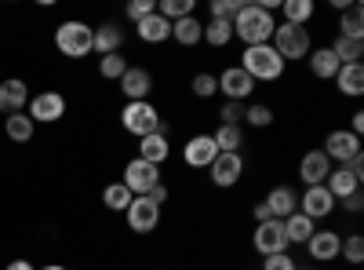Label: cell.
Segmentation results:
<instances>
[{"instance_id":"obj_1","label":"cell","mask_w":364,"mask_h":270,"mask_svg":"<svg viewBox=\"0 0 364 270\" xmlns=\"http://www.w3.org/2000/svg\"><path fill=\"white\" fill-rule=\"evenodd\" d=\"M273 29H277V19L273 11L259 8V4H245L233 19V37L245 41V48H255V44H269Z\"/></svg>"},{"instance_id":"obj_2","label":"cell","mask_w":364,"mask_h":270,"mask_svg":"<svg viewBox=\"0 0 364 270\" xmlns=\"http://www.w3.org/2000/svg\"><path fill=\"white\" fill-rule=\"evenodd\" d=\"M240 70L252 81H277L284 73V58L269 44H255V48H245V55H240Z\"/></svg>"},{"instance_id":"obj_3","label":"cell","mask_w":364,"mask_h":270,"mask_svg":"<svg viewBox=\"0 0 364 270\" xmlns=\"http://www.w3.org/2000/svg\"><path fill=\"white\" fill-rule=\"evenodd\" d=\"M310 29L306 26H291V22H277V29H273L269 37V48L277 51L284 63H291V58H306L310 55Z\"/></svg>"},{"instance_id":"obj_4","label":"cell","mask_w":364,"mask_h":270,"mask_svg":"<svg viewBox=\"0 0 364 270\" xmlns=\"http://www.w3.org/2000/svg\"><path fill=\"white\" fill-rule=\"evenodd\" d=\"M120 125H124V132L132 135H154V132H164V117L154 103H124V110H120Z\"/></svg>"},{"instance_id":"obj_5","label":"cell","mask_w":364,"mask_h":270,"mask_svg":"<svg viewBox=\"0 0 364 270\" xmlns=\"http://www.w3.org/2000/svg\"><path fill=\"white\" fill-rule=\"evenodd\" d=\"M91 37H95V26L70 19V22H63L55 29V48L63 55H70V58H84L91 51Z\"/></svg>"},{"instance_id":"obj_6","label":"cell","mask_w":364,"mask_h":270,"mask_svg":"<svg viewBox=\"0 0 364 270\" xmlns=\"http://www.w3.org/2000/svg\"><path fill=\"white\" fill-rule=\"evenodd\" d=\"M128 190H132V197H142V194H149L157 183H161V168L157 165H149V161H128L124 165V179H120Z\"/></svg>"},{"instance_id":"obj_7","label":"cell","mask_w":364,"mask_h":270,"mask_svg":"<svg viewBox=\"0 0 364 270\" xmlns=\"http://www.w3.org/2000/svg\"><path fill=\"white\" fill-rule=\"evenodd\" d=\"M26 113H29V121H33V125H55V121H63V117H66V99L58 92H41V95L29 99Z\"/></svg>"},{"instance_id":"obj_8","label":"cell","mask_w":364,"mask_h":270,"mask_svg":"<svg viewBox=\"0 0 364 270\" xmlns=\"http://www.w3.org/2000/svg\"><path fill=\"white\" fill-rule=\"evenodd\" d=\"M124 219L135 234H149V230H157L161 223V204H154L146 194L142 197H132V204L124 208Z\"/></svg>"},{"instance_id":"obj_9","label":"cell","mask_w":364,"mask_h":270,"mask_svg":"<svg viewBox=\"0 0 364 270\" xmlns=\"http://www.w3.org/2000/svg\"><path fill=\"white\" fill-rule=\"evenodd\" d=\"M252 245L259 256H277V252H288V237H284V227L281 219H266V223H255V237Z\"/></svg>"},{"instance_id":"obj_10","label":"cell","mask_w":364,"mask_h":270,"mask_svg":"<svg viewBox=\"0 0 364 270\" xmlns=\"http://www.w3.org/2000/svg\"><path fill=\"white\" fill-rule=\"evenodd\" d=\"M215 81H219V92L226 95V103H245V99L255 92V81L240 70V66H226Z\"/></svg>"},{"instance_id":"obj_11","label":"cell","mask_w":364,"mask_h":270,"mask_svg":"<svg viewBox=\"0 0 364 270\" xmlns=\"http://www.w3.org/2000/svg\"><path fill=\"white\" fill-rule=\"evenodd\" d=\"M299 212L306 219H328L331 212H336V197L328 194V187H306V194L299 197Z\"/></svg>"},{"instance_id":"obj_12","label":"cell","mask_w":364,"mask_h":270,"mask_svg":"<svg viewBox=\"0 0 364 270\" xmlns=\"http://www.w3.org/2000/svg\"><path fill=\"white\" fill-rule=\"evenodd\" d=\"M208 172H211V183L215 187H237L240 175H245V157L240 154H219L208 165Z\"/></svg>"},{"instance_id":"obj_13","label":"cell","mask_w":364,"mask_h":270,"mask_svg":"<svg viewBox=\"0 0 364 270\" xmlns=\"http://www.w3.org/2000/svg\"><path fill=\"white\" fill-rule=\"evenodd\" d=\"M120 92L128 95V103H146L149 92H154V73L142 66H128L124 77H120Z\"/></svg>"},{"instance_id":"obj_14","label":"cell","mask_w":364,"mask_h":270,"mask_svg":"<svg viewBox=\"0 0 364 270\" xmlns=\"http://www.w3.org/2000/svg\"><path fill=\"white\" fill-rule=\"evenodd\" d=\"M357 154H360V139H357L353 132H346V128L331 132V135L324 139V157H328V161L346 165V161H350V157H357Z\"/></svg>"},{"instance_id":"obj_15","label":"cell","mask_w":364,"mask_h":270,"mask_svg":"<svg viewBox=\"0 0 364 270\" xmlns=\"http://www.w3.org/2000/svg\"><path fill=\"white\" fill-rule=\"evenodd\" d=\"M26 106H29V88H26V81H18V77H8V81H0V113H26Z\"/></svg>"},{"instance_id":"obj_16","label":"cell","mask_w":364,"mask_h":270,"mask_svg":"<svg viewBox=\"0 0 364 270\" xmlns=\"http://www.w3.org/2000/svg\"><path fill=\"white\" fill-rule=\"evenodd\" d=\"M215 157H219V146H215L211 135H193L186 146H182V161H186L190 168H208Z\"/></svg>"},{"instance_id":"obj_17","label":"cell","mask_w":364,"mask_h":270,"mask_svg":"<svg viewBox=\"0 0 364 270\" xmlns=\"http://www.w3.org/2000/svg\"><path fill=\"white\" fill-rule=\"evenodd\" d=\"M339 245H343L339 230H314V237L306 242L314 263H331V259H339Z\"/></svg>"},{"instance_id":"obj_18","label":"cell","mask_w":364,"mask_h":270,"mask_svg":"<svg viewBox=\"0 0 364 270\" xmlns=\"http://www.w3.org/2000/svg\"><path fill=\"white\" fill-rule=\"evenodd\" d=\"M328 172H331V161L324 157V150H310V154L299 161V179L306 187H324Z\"/></svg>"},{"instance_id":"obj_19","label":"cell","mask_w":364,"mask_h":270,"mask_svg":"<svg viewBox=\"0 0 364 270\" xmlns=\"http://www.w3.org/2000/svg\"><path fill=\"white\" fill-rule=\"evenodd\" d=\"M266 208H269L273 219H288L291 212H299V194L291 187H273L266 194Z\"/></svg>"},{"instance_id":"obj_20","label":"cell","mask_w":364,"mask_h":270,"mask_svg":"<svg viewBox=\"0 0 364 270\" xmlns=\"http://www.w3.org/2000/svg\"><path fill=\"white\" fill-rule=\"evenodd\" d=\"M324 187H328V194L336 197V201H343V197H350V194H357L360 190V179L350 172V168H331L328 172V179H324Z\"/></svg>"},{"instance_id":"obj_21","label":"cell","mask_w":364,"mask_h":270,"mask_svg":"<svg viewBox=\"0 0 364 270\" xmlns=\"http://www.w3.org/2000/svg\"><path fill=\"white\" fill-rule=\"evenodd\" d=\"M139 161H149V165H164L168 161V132H154V135H142L139 139Z\"/></svg>"},{"instance_id":"obj_22","label":"cell","mask_w":364,"mask_h":270,"mask_svg":"<svg viewBox=\"0 0 364 270\" xmlns=\"http://www.w3.org/2000/svg\"><path fill=\"white\" fill-rule=\"evenodd\" d=\"M120 44H124V33H120V26H113V22L95 26V37H91V51H99V55H117Z\"/></svg>"},{"instance_id":"obj_23","label":"cell","mask_w":364,"mask_h":270,"mask_svg":"<svg viewBox=\"0 0 364 270\" xmlns=\"http://www.w3.org/2000/svg\"><path fill=\"white\" fill-rule=\"evenodd\" d=\"M281 227H284V237H288V245H306L310 237H314V219H306L302 212H291L288 219H281Z\"/></svg>"},{"instance_id":"obj_24","label":"cell","mask_w":364,"mask_h":270,"mask_svg":"<svg viewBox=\"0 0 364 270\" xmlns=\"http://www.w3.org/2000/svg\"><path fill=\"white\" fill-rule=\"evenodd\" d=\"M135 26H139V41H146V44H161V41L171 37V22L161 19L157 11H154V15H146V19L135 22Z\"/></svg>"},{"instance_id":"obj_25","label":"cell","mask_w":364,"mask_h":270,"mask_svg":"<svg viewBox=\"0 0 364 270\" xmlns=\"http://www.w3.org/2000/svg\"><path fill=\"white\" fill-rule=\"evenodd\" d=\"M336 84H339V92H343V95L357 99V95L364 92V66H360V63L339 66V73H336Z\"/></svg>"},{"instance_id":"obj_26","label":"cell","mask_w":364,"mask_h":270,"mask_svg":"<svg viewBox=\"0 0 364 270\" xmlns=\"http://www.w3.org/2000/svg\"><path fill=\"white\" fill-rule=\"evenodd\" d=\"M339 66H343V63L336 58V51H331V48H317L314 58H310V70H314V77H321V81H336Z\"/></svg>"},{"instance_id":"obj_27","label":"cell","mask_w":364,"mask_h":270,"mask_svg":"<svg viewBox=\"0 0 364 270\" xmlns=\"http://www.w3.org/2000/svg\"><path fill=\"white\" fill-rule=\"evenodd\" d=\"M171 37H175L182 48H193V44L204 37V26L197 22V15H190V19H178V22H171Z\"/></svg>"},{"instance_id":"obj_28","label":"cell","mask_w":364,"mask_h":270,"mask_svg":"<svg viewBox=\"0 0 364 270\" xmlns=\"http://www.w3.org/2000/svg\"><path fill=\"white\" fill-rule=\"evenodd\" d=\"M211 139H215L219 154H237V150L245 146V132H240V125H219L215 132H211Z\"/></svg>"},{"instance_id":"obj_29","label":"cell","mask_w":364,"mask_h":270,"mask_svg":"<svg viewBox=\"0 0 364 270\" xmlns=\"http://www.w3.org/2000/svg\"><path fill=\"white\" fill-rule=\"evenodd\" d=\"M339 37L364 41V19H360V4H350V8L339 15Z\"/></svg>"},{"instance_id":"obj_30","label":"cell","mask_w":364,"mask_h":270,"mask_svg":"<svg viewBox=\"0 0 364 270\" xmlns=\"http://www.w3.org/2000/svg\"><path fill=\"white\" fill-rule=\"evenodd\" d=\"M331 51H336V58H339L343 66H350V63H360V58H364V41H353V37H336Z\"/></svg>"},{"instance_id":"obj_31","label":"cell","mask_w":364,"mask_h":270,"mask_svg":"<svg viewBox=\"0 0 364 270\" xmlns=\"http://www.w3.org/2000/svg\"><path fill=\"white\" fill-rule=\"evenodd\" d=\"M200 41H208L211 48H226L230 41H233V22H223V19H211L208 26H204V37Z\"/></svg>"},{"instance_id":"obj_32","label":"cell","mask_w":364,"mask_h":270,"mask_svg":"<svg viewBox=\"0 0 364 270\" xmlns=\"http://www.w3.org/2000/svg\"><path fill=\"white\" fill-rule=\"evenodd\" d=\"M284 4V22L291 26H306L314 19V0H281Z\"/></svg>"},{"instance_id":"obj_33","label":"cell","mask_w":364,"mask_h":270,"mask_svg":"<svg viewBox=\"0 0 364 270\" xmlns=\"http://www.w3.org/2000/svg\"><path fill=\"white\" fill-rule=\"evenodd\" d=\"M102 204L109 208V212H124V208L132 204V190H128L124 183H109V187L102 190Z\"/></svg>"},{"instance_id":"obj_34","label":"cell","mask_w":364,"mask_h":270,"mask_svg":"<svg viewBox=\"0 0 364 270\" xmlns=\"http://www.w3.org/2000/svg\"><path fill=\"white\" fill-rule=\"evenodd\" d=\"M33 121H29V113H11L8 117V139L11 142H29L33 139Z\"/></svg>"},{"instance_id":"obj_35","label":"cell","mask_w":364,"mask_h":270,"mask_svg":"<svg viewBox=\"0 0 364 270\" xmlns=\"http://www.w3.org/2000/svg\"><path fill=\"white\" fill-rule=\"evenodd\" d=\"M157 15L168 19V22L190 19L193 15V0H157Z\"/></svg>"},{"instance_id":"obj_36","label":"cell","mask_w":364,"mask_h":270,"mask_svg":"<svg viewBox=\"0 0 364 270\" xmlns=\"http://www.w3.org/2000/svg\"><path fill=\"white\" fill-rule=\"evenodd\" d=\"M124 70H128V63L120 58V51H117V55H102V58H99V73H102L106 81H120V77H124Z\"/></svg>"},{"instance_id":"obj_37","label":"cell","mask_w":364,"mask_h":270,"mask_svg":"<svg viewBox=\"0 0 364 270\" xmlns=\"http://www.w3.org/2000/svg\"><path fill=\"white\" fill-rule=\"evenodd\" d=\"M339 256H343L346 263H364V237H360V234H350L346 242L339 245Z\"/></svg>"},{"instance_id":"obj_38","label":"cell","mask_w":364,"mask_h":270,"mask_svg":"<svg viewBox=\"0 0 364 270\" xmlns=\"http://www.w3.org/2000/svg\"><path fill=\"white\" fill-rule=\"evenodd\" d=\"M245 121H248L252 128H269V125H273V110H269L266 103H255V106L245 110Z\"/></svg>"},{"instance_id":"obj_39","label":"cell","mask_w":364,"mask_h":270,"mask_svg":"<svg viewBox=\"0 0 364 270\" xmlns=\"http://www.w3.org/2000/svg\"><path fill=\"white\" fill-rule=\"evenodd\" d=\"M240 8H245V0H211V19H223V22H233Z\"/></svg>"},{"instance_id":"obj_40","label":"cell","mask_w":364,"mask_h":270,"mask_svg":"<svg viewBox=\"0 0 364 270\" xmlns=\"http://www.w3.org/2000/svg\"><path fill=\"white\" fill-rule=\"evenodd\" d=\"M215 92H219L215 73H197V77H193V95H197V99H211Z\"/></svg>"},{"instance_id":"obj_41","label":"cell","mask_w":364,"mask_h":270,"mask_svg":"<svg viewBox=\"0 0 364 270\" xmlns=\"http://www.w3.org/2000/svg\"><path fill=\"white\" fill-rule=\"evenodd\" d=\"M157 11V0H132L128 4V19L132 22H142L146 15H154Z\"/></svg>"},{"instance_id":"obj_42","label":"cell","mask_w":364,"mask_h":270,"mask_svg":"<svg viewBox=\"0 0 364 270\" xmlns=\"http://www.w3.org/2000/svg\"><path fill=\"white\" fill-rule=\"evenodd\" d=\"M299 263L288 256V252H277V256H262V270H295Z\"/></svg>"},{"instance_id":"obj_43","label":"cell","mask_w":364,"mask_h":270,"mask_svg":"<svg viewBox=\"0 0 364 270\" xmlns=\"http://www.w3.org/2000/svg\"><path fill=\"white\" fill-rule=\"evenodd\" d=\"M219 117H223V125H240L245 121V103H223Z\"/></svg>"},{"instance_id":"obj_44","label":"cell","mask_w":364,"mask_h":270,"mask_svg":"<svg viewBox=\"0 0 364 270\" xmlns=\"http://www.w3.org/2000/svg\"><path fill=\"white\" fill-rule=\"evenodd\" d=\"M343 208H346V212H350V216H360V212H364V194L357 190V194H350V197H343Z\"/></svg>"},{"instance_id":"obj_45","label":"cell","mask_w":364,"mask_h":270,"mask_svg":"<svg viewBox=\"0 0 364 270\" xmlns=\"http://www.w3.org/2000/svg\"><path fill=\"white\" fill-rule=\"evenodd\" d=\"M146 197H149V201H154V204H164V201H168V187H164V183H157V187H154V190H149Z\"/></svg>"},{"instance_id":"obj_46","label":"cell","mask_w":364,"mask_h":270,"mask_svg":"<svg viewBox=\"0 0 364 270\" xmlns=\"http://www.w3.org/2000/svg\"><path fill=\"white\" fill-rule=\"evenodd\" d=\"M252 216H255V223H266V219H273V216H269V208H266V201H259V204L252 208Z\"/></svg>"},{"instance_id":"obj_47","label":"cell","mask_w":364,"mask_h":270,"mask_svg":"<svg viewBox=\"0 0 364 270\" xmlns=\"http://www.w3.org/2000/svg\"><path fill=\"white\" fill-rule=\"evenodd\" d=\"M346 132H353L357 139H360V132H364V113H353V121H350V128Z\"/></svg>"},{"instance_id":"obj_48","label":"cell","mask_w":364,"mask_h":270,"mask_svg":"<svg viewBox=\"0 0 364 270\" xmlns=\"http://www.w3.org/2000/svg\"><path fill=\"white\" fill-rule=\"evenodd\" d=\"M8 270H37L29 259H15V263H8Z\"/></svg>"},{"instance_id":"obj_49","label":"cell","mask_w":364,"mask_h":270,"mask_svg":"<svg viewBox=\"0 0 364 270\" xmlns=\"http://www.w3.org/2000/svg\"><path fill=\"white\" fill-rule=\"evenodd\" d=\"M41 270H70V266H58V263H48V266H41Z\"/></svg>"},{"instance_id":"obj_50","label":"cell","mask_w":364,"mask_h":270,"mask_svg":"<svg viewBox=\"0 0 364 270\" xmlns=\"http://www.w3.org/2000/svg\"><path fill=\"white\" fill-rule=\"evenodd\" d=\"M295 270H314V266H295Z\"/></svg>"}]
</instances>
